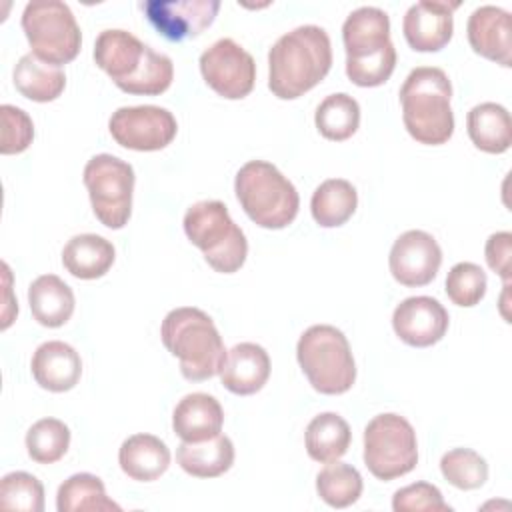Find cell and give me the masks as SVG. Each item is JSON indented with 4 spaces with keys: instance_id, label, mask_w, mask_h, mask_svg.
Instances as JSON below:
<instances>
[{
    "instance_id": "4dcf8cb0",
    "label": "cell",
    "mask_w": 512,
    "mask_h": 512,
    "mask_svg": "<svg viewBox=\"0 0 512 512\" xmlns=\"http://www.w3.org/2000/svg\"><path fill=\"white\" fill-rule=\"evenodd\" d=\"M318 132L334 142L350 138L360 124V106L356 98L346 92H336L326 96L314 114Z\"/></svg>"
},
{
    "instance_id": "ac0fdd59",
    "label": "cell",
    "mask_w": 512,
    "mask_h": 512,
    "mask_svg": "<svg viewBox=\"0 0 512 512\" xmlns=\"http://www.w3.org/2000/svg\"><path fill=\"white\" fill-rule=\"evenodd\" d=\"M466 32L476 54L504 68L512 66V28L506 10L492 4L476 8L468 18Z\"/></svg>"
},
{
    "instance_id": "8fae6325",
    "label": "cell",
    "mask_w": 512,
    "mask_h": 512,
    "mask_svg": "<svg viewBox=\"0 0 512 512\" xmlns=\"http://www.w3.org/2000/svg\"><path fill=\"white\" fill-rule=\"evenodd\" d=\"M84 186L94 216L112 230L128 224L132 214L134 168L112 154H96L84 166Z\"/></svg>"
},
{
    "instance_id": "4316f807",
    "label": "cell",
    "mask_w": 512,
    "mask_h": 512,
    "mask_svg": "<svg viewBox=\"0 0 512 512\" xmlns=\"http://www.w3.org/2000/svg\"><path fill=\"white\" fill-rule=\"evenodd\" d=\"M16 90L34 102L56 100L66 86V74L60 66L40 60L36 54H24L14 66Z\"/></svg>"
},
{
    "instance_id": "d6a6232c",
    "label": "cell",
    "mask_w": 512,
    "mask_h": 512,
    "mask_svg": "<svg viewBox=\"0 0 512 512\" xmlns=\"http://www.w3.org/2000/svg\"><path fill=\"white\" fill-rule=\"evenodd\" d=\"M70 446V428L58 418H42L26 432L28 456L38 464L58 462Z\"/></svg>"
},
{
    "instance_id": "d6986e66",
    "label": "cell",
    "mask_w": 512,
    "mask_h": 512,
    "mask_svg": "<svg viewBox=\"0 0 512 512\" xmlns=\"http://www.w3.org/2000/svg\"><path fill=\"white\" fill-rule=\"evenodd\" d=\"M220 380L226 390L238 396L256 394L264 388L270 376V356L254 342H240L226 350L220 366Z\"/></svg>"
},
{
    "instance_id": "d4e9b609",
    "label": "cell",
    "mask_w": 512,
    "mask_h": 512,
    "mask_svg": "<svg viewBox=\"0 0 512 512\" xmlns=\"http://www.w3.org/2000/svg\"><path fill=\"white\" fill-rule=\"evenodd\" d=\"M180 468L196 478H216L234 464V444L226 434L202 442H184L176 450Z\"/></svg>"
},
{
    "instance_id": "44dd1931",
    "label": "cell",
    "mask_w": 512,
    "mask_h": 512,
    "mask_svg": "<svg viewBox=\"0 0 512 512\" xmlns=\"http://www.w3.org/2000/svg\"><path fill=\"white\" fill-rule=\"evenodd\" d=\"M224 410L206 392L186 394L172 412V428L184 442H202L220 434Z\"/></svg>"
},
{
    "instance_id": "30bf717a",
    "label": "cell",
    "mask_w": 512,
    "mask_h": 512,
    "mask_svg": "<svg viewBox=\"0 0 512 512\" xmlns=\"http://www.w3.org/2000/svg\"><path fill=\"white\" fill-rule=\"evenodd\" d=\"M418 462V442L412 424L394 412L374 416L364 428V464L378 480H394Z\"/></svg>"
},
{
    "instance_id": "ffe728a7",
    "label": "cell",
    "mask_w": 512,
    "mask_h": 512,
    "mask_svg": "<svg viewBox=\"0 0 512 512\" xmlns=\"http://www.w3.org/2000/svg\"><path fill=\"white\" fill-rule=\"evenodd\" d=\"M30 370L40 388L66 392L78 384L82 360L70 344L62 340H48L34 350Z\"/></svg>"
},
{
    "instance_id": "277c9868",
    "label": "cell",
    "mask_w": 512,
    "mask_h": 512,
    "mask_svg": "<svg viewBox=\"0 0 512 512\" xmlns=\"http://www.w3.org/2000/svg\"><path fill=\"white\" fill-rule=\"evenodd\" d=\"M452 84L442 68H414L402 88V120L408 134L428 146H438L450 140L454 132V112L450 106Z\"/></svg>"
},
{
    "instance_id": "e0dca14e",
    "label": "cell",
    "mask_w": 512,
    "mask_h": 512,
    "mask_svg": "<svg viewBox=\"0 0 512 512\" xmlns=\"http://www.w3.org/2000/svg\"><path fill=\"white\" fill-rule=\"evenodd\" d=\"M460 2L442 0H422L412 4L402 20V32L410 48L418 52H438L442 50L454 30L452 12Z\"/></svg>"
},
{
    "instance_id": "4fadbf2b",
    "label": "cell",
    "mask_w": 512,
    "mask_h": 512,
    "mask_svg": "<svg viewBox=\"0 0 512 512\" xmlns=\"http://www.w3.org/2000/svg\"><path fill=\"white\" fill-rule=\"evenodd\" d=\"M198 64L204 82L222 98L240 100L254 88V58L232 38H220L208 46Z\"/></svg>"
},
{
    "instance_id": "9a60e30c",
    "label": "cell",
    "mask_w": 512,
    "mask_h": 512,
    "mask_svg": "<svg viewBox=\"0 0 512 512\" xmlns=\"http://www.w3.org/2000/svg\"><path fill=\"white\" fill-rule=\"evenodd\" d=\"M148 22L168 40L182 42L202 34L220 8L218 0H148L142 4Z\"/></svg>"
},
{
    "instance_id": "8d00e7d4",
    "label": "cell",
    "mask_w": 512,
    "mask_h": 512,
    "mask_svg": "<svg viewBox=\"0 0 512 512\" xmlns=\"http://www.w3.org/2000/svg\"><path fill=\"white\" fill-rule=\"evenodd\" d=\"M0 118H2L0 152L2 154L24 152L32 144V138H34L32 118L22 108L12 106V104L0 106Z\"/></svg>"
},
{
    "instance_id": "cb8c5ba5",
    "label": "cell",
    "mask_w": 512,
    "mask_h": 512,
    "mask_svg": "<svg viewBox=\"0 0 512 512\" xmlns=\"http://www.w3.org/2000/svg\"><path fill=\"white\" fill-rule=\"evenodd\" d=\"M116 252L110 240L98 234L72 236L62 250L64 268L80 280H94L104 276L114 264Z\"/></svg>"
},
{
    "instance_id": "5bb4252c",
    "label": "cell",
    "mask_w": 512,
    "mask_h": 512,
    "mask_svg": "<svg viewBox=\"0 0 512 512\" xmlns=\"http://www.w3.org/2000/svg\"><path fill=\"white\" fill-rule=\"evenodd\" d=\"M388 264L394 280L402 286H426L438 274L442 250L432 234L424 230H406L394 240Z\"/></svg>"
},
{
    "instance_id": "9c48e42d",
    "label": "cell",
    "mask_w": 512,
    "mask_h": 512,
    "mask_svg": "<svg viewBox=\"0 0 512 512\" xmlns=\"http://www.w3.org/2000/svg\"><path fill=\"white\" fill-rule=\"evenodd\" d=\"M22 30L32 54L50 64H68L82 44L80 26L68 4L60 0H34L22 12Z\"/></svg>"
},
{
    "instance_id": "83f0119b",
    "label": "cell",
    "mask_w": 512,
    "mask_h": 512,
    "mask_svg": "<svg viewBox=\"0 0 512 512\" xmlns=\"http://www.w3.org/2000/svg\"><path fill=\"white\" fill-rule=\"evenodd\" d=\"M348 422L336 412H322L310 420L304 434L306 452L312 460L328 464L342 458L350 446Z\"/></svg>"
},
{
    "instance_id": "f35d334b",
    "label": "cell",
    "mask_w": 512,
    "mask_h": 512,
    "mask_svg": "<svg viewBox=\"0 0 512 512\" xmlns=\"http://www.w3.org/2000/svg\"><path fill=\"white\" fill-rule=\"evenodd\" d=\"M486 262L488 266L508 284L510 280V260H512V234L496 232L486 240Z\"/></svg>"
},
{
    "instance_id": "e575fe53",
    "label": "cell",
    "mask_w": 512,
    "mask_h": 512,
    "mask_svg": "<svg viewBox=\"0 0 512 512\" xmlns=\"http://www.w3.org/2000/svg\"><path fill=\"white\" fill-rule=\"evenodd\" d=\"M0 508L42 512L44 510V486L28 472H10L0 482Z\"/></svg>"
},
{
    "instance_id": "6da1fadb",
    "label": "cell",
    "mask_w": 512,
    "mask_h": 512,
    "mask_svg": "<svg viewBox=\"0 0 512 512\" xmlns=\"http://www.w3.org/2000/svg\"><path fill=\"white\" fill-rule=\"evenodd\" d=\"M96 64L128 94L158 96L174 78L172 60L120 28L102 30L94 42Z\"/></svg>"
},
{
    "instance_id": "d590c367",
    "label": "cell",
    "mask_w": 512,
    "mask_h": 512,
    "mask_svg": "<svg viewBox=\"0 0 512 512\" xmlns=\"http://www.w3.org/2000/svg\"><path fill=\"white\" fill-rule=\"evenodd\" d=\"M486 272L474 262H458L446 276V294L456 306H476L486 294Z\"/></svg>"
},
{
    "instance_id": "52a82bcc",
    "label": "cell",
    "mask_w": 512,
    "mask_h": 512,
    "mask_svg": "<svg viewBox=\"0 0 512 512\" xmlns=\"http://www.w3.org/2000/svg\"><path fill=\"white\" fill-rule=\"evenodd\" d=\"M296 358L308 382L320 394H344L356 380V364L342 330L314 324L300 336Z\"/></svg>"
},
{
    "instance_id": "484cf974",
    "label": "cell",
    "mask_w": 512,
    "mask_h": 512,
    "mask_svg": "<svg viewBox=\"0 0 512 512\" xmlns=\"http://www.w3.org/2000/svg\"><path fill=\"white\" fill-rule=\"evenodd\" d=\"M466 128L472 144L482 152L502 154L512 144V120L502 104H476L466 116Z\"/></svg>"
},
{
    "instance_id": "8992f818",
    "label": "cell",
    "mask_w": 512,
    "mask_h": 512,
    "mask_svg": "<svg viewBox=\"0 0 512 512\" xmlns=\"http://www.w3.org/2000/svg\"><path fill=\"white\" fill-rule=\"evenodd\" d=\"M234 192L248 218L268 230L292 224L300 208L294 184L266 160L246 162L236 172Z\"/></svg>"
},
{
    "instance_id": "603a6c76",
    "label": "cell",
    "mask_w": 512,
    "mask_h": 512,
    "mask_svg": "<svg viewBox=\"0 0 512 512\" xmlns=\"http://www.w3.org/2000/svg\"><path fill=\"white\" fill-rule=\"evenodd\" d=\"M28 304L38 324L58 328L70 320L76 298L62 278L56 274H42L28 288Z\"/></svg>"
},
{
    "instance_id": "5b68a950",
    "label": "cell",
    "mask_w": 512,
    "mask_h": 512,
    "mask_svg": "<svg viewBox=\"0 0 512 512\" xmlns=\"http://www.w3.org/2000/svg\"><path fill=\"white\" fill-rule=\"evenodd\" d=\"M160 338L178 358L186 380L200 382L220 372L226 348L214 320L204 310L194 306L170 310L162 320Z\"/></svg>"
},
{
    "instance_id": "7c38bea8",
    "label": "cell",
    "mask_w": 512,
    "mask_h": 512,
    "mask_svg": "<svg viewBox=\"0 0 512 512\" xmlns=\"http://www.w3.org/2000/svg\"><path fill=\"white\" fill-rule=\"evenodd\" d=\"M108 130L112 138L138 152H154L166 148L176 132L178 124L170 110L154 104L144 106H122L112 112L108 120Z\"/></svg>"
},
{
    "instance_id": "3957f363",
    "label": "cell",
    "mask_w": 512,
    "mask_h": 512,
    "mask_svg": "<svg viewBox=\"0 0 512 512\" xmlns=\"http://www.w3.org/2000/svg\"><path fill=\"white\" fill-rule=\"evenodd\" d=\"M346 48V76L356 86L384 84L396 66V48L390 40V18L382 8L360 6L342 24Z\"/></svg>"
},
{
    "instance_id": "836d02e7",
    "label": "cell",
    "mask_w": 512,
    "mask_h": 512,
    "mask_svg": "<svg viewBox=\"0 0 512 512\" xmlns=\"http://www.w3.org/2000/svg\"><path fill=\"white\" fill-rule=\"evenodd\" d=\"M442 476L460 490H476L488 480L486 460L470 448H452L440 460Z\"/></svg>"
},
{
    "instance_id": "f1b7e54d",
    "label": "cell",
    "mask_w": 512,
    "mask_h": 512,
    "mask_svg": "<svg viewBox=\"0 0 512 512\" xmlns=\"http://www.w3.org/2000/svg\"><path fill=\"white\" fill-rule=\"evenodd\" d=\"M358 206L356 188L344 178L324 180L312 194L310 210L316 224L324 228L342 226L352 218Z\"/></svg>"
},
{
    "instance_id": "7a4b0ae2",
    "label": "cell",
    "mask_w": 512,
    "mask_h": 512,
    "mask_svg": "<svg viewBox=\"0 0 512 512\" xmlns=\"http://www.w3.org/2000/svg\"><path fill=\"white\" fill-rule=\"evenodd\" d=\"M332 66L328 32L316 24L282 34L268 52V88L280 100H294L314 88Z\"/></svg>"
},
{
    "instance_id": "7402d4cb",
    "label": "cell",
    "mask_w": 512,
    "mask_h": 512,
    "mask_svg": "<svg viewBox=\"0 0 512 512\" xmlns=\"http://www.w3.org/2000/svg\"><path fill=\"white\" fill-rule=\"evenodd\" d=\"M118 462L128 478L152 482L168 470L170 450L166 442L154 434H132L122 442Z\"/></svg>"
},
{
    "instance_id": "2e32d148",
    "label": "cell",
    "mask_w": 512,
    "mask_h": 512,
    "mask_svg": "<svg viewBox=\"0 0 512 512\" xmlns=\"http://www.w3.org/2000/svg\"><path fill=\"white\" fill-rule=\"evenodd\" d=\"M450 316L432 296L404 298L392 314L396 336L414 348H426L440 342L448 330Z\"/></svg>"
},
{
    "instance_id": "f546056e",
    "label": "cell",
    "mask_w": 512,
    "mask_h": 512,
    "mask_svg": "<svg viewBox=\"0 0 512 512\" xmlns=\"http://www.w3.org/2000/svg\"><path fill=\"white\" fill-rule=\"evenodd\" d=\"M58 512H106L120 506L106 496L104 482L88 472L72 474L64 480L56 494Z\"/></svg>"
},
{
    "instance_id": "1f68e13d",
    "label": "cell",
    "mask_w": 512,
    "mask_h": 512,
    "mask_svg": "<svg viewBox=\"0 0 512 512\" xmlns=\"http://www.w3.org/2000/svg\"><path fill=\"white\" fill-rule=\"evenodd\" d=\"M360 472L346 462H328L316 476L318 496L332 508H348L362 494Z\"/></svg>"
},
{
    "instance_id": "74e56055",
    "label": "cell",
    "mask_w": 512,
    "mask_h": 512,
    "mask_svg": "<svg viewBox=\"0 0 512 512\" xmlns=\"http://www.w3.org/2000/svg\"><path fill=\"white\" fill-rule=\"evenodd\" d=\"M394 512H450L452 508L444 502L442 492L428 482H414L394 492Z\"/></svg>"
},
{
    "instance_id": "ba28073f",
    "label": "cell",
    "mask_w": 512,
    "mask_h": 512,
    "mask_svg": "<svg viewBox=\"0 0 512 512\" xmlns=\"http://www.w3.org/2000/svg\"><path fill=\"white\" fill-rule=\"evenodd\" d=\"M184 232L198 246L204 260L222 274L240 270L246 262L248 242L240 226L230 218V212L220 200H200L184 214Z\"/></svg>"
}]
</instances>
